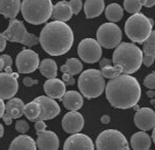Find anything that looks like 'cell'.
<instances>
[{
	"mask_svg": "<svg viewBox=\"0 0 155 150\" xmlns=\"http://www.w3.org/2000/svg\"><path fill=\"white\" fill-rule=\"evenodd\" d=\"M106 96L110 104L117 109H130L137 104L142 95L141 85L137 80L127 74H121L107 84Z\"/></svg>",
	"mask_w": 155,
	"mask_h": 150,
	"instance_id": "6da1fadb",
	"label": "cell"
},
{
	"mask_svg": "<svg viewBox=\"0 0 155 150\" xmlns=\"http://www.w3.org/2000/svg\"><path fill=\"white\" fill-rule=\"evenodd\" d=\"M39 44L51 56H61L71 50L74 44V32L64 22H50L42 28Z\"/></svg>",
	"mask_w": 155,
	"mask_h": 150,
	"instance_id": "7a4b0ae2",
	"label": "cell"
},
{
	"mask_svg": "<svg viewBox=\"0 0 155 150\" xmlns=\"http://www.w3.org/2000/svg\"><path fill=\"white\" fill-rule=\"evenodd\" d=\"M143 60V51L131 42H120L113 53L114 65L122 68V74L130 75L139 71Z\"/></svg>",
	"mask_w": 155,
	"mask_h": 150,
	"instance_id": "3957f363",
	"label": "cell"
},
{
	"mask_svg": "<svg viewBox=\"0 0 155 150\" xmlns=\"http://www.w3.org/2000/svg\"><path fill=\"white\" fill-rule=\"evenodd\" d=\"M52 0H23L21 12L25 21L33 25L46 23L51 18Z\"/></svg>",
	"mask_w": 155,
	"mask_h": 150,
	"instance_id": "277c9868",
	"label": "cell"
},
{
	"mask_svg": "<svg viewBox=\"0 0 155 150\" xmlns=\"http://www.w3.org/2000/svg\"><path fill=\"white\" fill-rule=\"evenodd\" d=\"M78 86L82 95L91 99L101 95L106 88V81L98 69H87L80 75Z\"/></svg>",
	"mask_w": 155,
	"mask_h": 150,
	"instance_id": "5b68a950",
	"label": "cell"
},
{
	"mask_svg": "<svg viewBox=\"0 0 155 150\" xmlns=\"http://www.w3.org/2000/svg\"><path fill=\"white\" fill-rule=\"evenodd\" d=\"M125 33L130 41L143 44L153 30V21L144 14L137 12L131 15L125 23Z\"/></svg>",
	"mask_w": 155,
	"mask_h": 150,
	"instance_id": "8992f818",
	"label": "cell"
},
{
	"mask_svg": "<svg viewBox=\"0 0 155 150\" xmlns=\"http://www.w3.org/2000/svg\"><path fill=\"white\" fill-rule=\"evenodd\" d=\"M3 36L6 41L20 42L26 47H33L39 44L38 37L29 33L23 22L17 19H12L9 21L8 28L3 32Z\"/></svg>",
	"mask_w": 155,
	"mask_h": 150,
	"instance_id": "52a82bcc",
	"label": "cell"
},
{
	"mask_svg": "<svg viewBox=\"0 0 155 150\" xmlns=\"http://www.w3.org/2000/svg\"><path fill=\"white\" fill-rule=\"evenodd\" d=\"M97 149H129V144L122 132L116 129H107L96 138Z\"/></svg>",
	"mask_w": 155,
	"mask_h": 150,
	"instance_id": "ba28073f",
	"label": "cell"
},
{
	"mask_svg": "<svg viewBox=\"0 0 155 150\" xmlns=\"http://www.w3.org/2000/svg\"><path fill=\"white\" fill-rule=\"evenodd\" d=\"M96 38L102 48L114 49L121 42L122 31L115 23H104L97 29Z\"/></svg>",
	"mask_w": 155,
	"mask_h": 150,
	"instance_id": "9c48e42d",
	"label": "cell"
},
{
	"mask_svg": "<svg viewBox=\"0 0 155 150\" xmlns=\"http://www.w3.org/2000/svg\"><path fill=\"white\" fill-rule=\"evenodd\" d=\"M79 57L86 63H95L102 55L101 46L93 38H85L78 47Z\"/></svg>",
	"mask_w": 155,
	"mask_h": 150,
	"instance_id": "30bf717a",
	"label": "cell"
},
{
	"mask_svg": "<svg viewBox=\"0 0 155 150\" xmlns=\"http://www.w3.org/2000/svg\"><path fill=\"white\" fill-rule=\"evenodd\" d=\"M39 65V57L32 50L23 49L16 58V66L19 74H30L35 72Z\"/></svg>",
	"mask_w": 155,
	"mask_h": 150,
	"instance_id": "8fae6325",
	"label": "cell"
},
{
	"mask_svg": "<svg viewBox=\"0 0 155 150\" xmlns=\"http://www.w3.org/2000/svg\"><path fill=\"white\" fill-rule=\"evenodd\" d=\"M18 72H0V98L9 99L19 89Z\"/></svg>",
	"mask_w": 155,
	"mask_h": 150,
	"instance_id": "7c38bea8",
	"label": "cell"
},
{
	"mask_svg": "<svg viewBox=\"0 0 155 150\" xmlns=\"http://www.w3.org/2000/svg\"><path fill=\"white\" fill-rule=\"evenodd\" d=\"M41 106V114L36 120H50L53 119L60 114V107L52 97L49 96H38L34 99ZM35 120V121H36Z\"/></svg>",
	"mask_w": 155,
	"mask_h": 150,
	"instance_id": "4fadbf2b",
	"label": "cell"
},
{
	"mask_svg": "<svg viewBox=\"0 0 155 150\" xmlns=\"http://www.w3.org/2000/svg\"><path fill=\"white\" fill-rule=\"evenodd\" d=\"M25 105L24 102L18 97H12L8 99L7 104L5 105L4 113L1 118L5 122L7 125H11L12 119H17L23 116L24 114Z\"/></svg>",
	"mask_w": 155,
	"mask_h": 150,
	"instance_id": "5bb4252c",
	"label": "cell"
},
{
	"mask_svg": "<svg viewBox=\"0 0 155 150\" xmlns=\"http://www.w3.org/2000/svg\"><path fill=\"white\" fill-rule=\"evenodd\" d=\"M84 127V117L78 111H71L62 118V128L67 134L80 132Z\"/></svg>",
	"mask_w": 155,
	"mask_h": 150,
	"instance_id": "9a60e30c",
	"label": "cell"
},
{
	"mask_svg": "<svg viewBox=\"0 0 155 150\" xmlns=\"http://www.w3.org/2000/svg\"><path fill=\"white\" fill-rule=\"evenodd\" d=\"M134 124L141 131L147 132L154 128L155 113L150 108H140L134 115Z\"/></svg>",
	"mask_w": 155,
	"mask_h": 150,
	"instance_id": "2e32d148",
	"label": "cell"
},
{
	"mask_svg": "<svg viewBox=\"0 0 155 150\" xmlns=\"http://www.w3.org/2000/svg\"><path fill=\"white\" fill-rule=\"evenodd\" d=\"M94 144L92 140L89 138L88 136L84 134H80V132H76V134H71L69 138L66 139L64 142L63 149H88L93 150Z\"/></svg>",
	"mask_w": 155,
	"mask_h": 150,
	"instance_id": "e0dca14e",
	"label": "cell"
},
{
	"mask_svg": "<svg viewBox=\"0 0 155 150\" xmlns=\"http://www.w3.org/2000/svg\"><path fill=\"white\" fill-rule=\"evenodd\" d=\"M37 140L36 147L38 149H58L59 148V138L52 131L36 132Z\"/></svg>",
	"mask_w": 155,
	"mask_h": 150,
	"instance_id": "ac0fdd59",
	"label": "cell"
},
{
	"mask_svg": "<svg viewBox=\"0 0 155 150\" xmlns=\"http://www.w3.org/2000/svg\"><path fill=\"white\" fill-rule=\"evenodd\" d=\"M46 94L52 98L60 99L66 91V85L63 81L56 78L48 79L44 85Z\"/></svg>",
	"mask_w": 155,
	"mask_h": 150,
	"instance_id": "d6986e66",
	"label": "cell"
},
{
	"mask_svg": "<svg viewBox=\"0 0 155 150\" xmlns=\"http://www.w3.org/2000/svg\"><path fill=\"white\" fill-rule=\"evenodd\" d=\"M60 101L63 102L64 108L69 111H78L83 107L84 104L83 95L74 90H69L67 92L65 91Z\"/></svg>",
	"mask_w": 155,
	"mask_h": 150,
	"instance_id": "ffe728a7",
	"label": "cell"
},
{
	"mask_svg": "<svg viewBox=\"0 0 155 150\" xmlns=\"http://www.w3.org/2000/svg\"><path fill=\"white\" fill-rule=\"evenodd\" d=\"M72 12L71 8V5L67 1H59L57 2L55 5H53V9H52L51 18L54 21L59 22H67L71 19Z\"/></svg>",
	"mask_w": 155,
	"mask_h": 150,
	"instance_id": "44dd1931",
	"label": "cell"
},
{
	"mask_svg": "<svg viewBox=\"0 0 155 150\" xmlns=\"http://www.w3.org/2000/svg\"><path fill=\"white\" fill-rule=\"evenodd\" d=\"M21 0H0V14L6 19H16L21 11Z\"/></svg>",
	"mask_w": 155,
	"mask_h": 150,
	"instance_id": "7402d4cb",
	"label": "cell"
},
{
	"mask_svg": "<svg viewBox=\"0 0 155 150\" xmlns=\"http://www.w3.org/2000/svg\"><path fill=\"white\" fill-rule=\"evenodd\" d=\"M104 9V0H86L84 4V12L87 19H93L101 16Z\"/></svg>",
	"mask_w": 155,
	"mask_h": 150,
	"instance_id": "603a6c76",
	"label": "cell"
},
{
	"mask_svg": "<svg viewBox=\"0 0 155 150\" xmlns=\"http://www.w3.org/2000/svg\"><path fill=\"white\" fill-rule=\"evenodd\" d=\"M152 144L151 138L149 137V135L144 131L136 132L134 135H132L130 138V146L132 149H142V150H147L150 149Z\"/></svg>",
	"mask_w": 155,
	"mask_h": 150,
	"instance_id": "cb8c5ba5",
	"label": "cell"
},
{
	"mask_svg": "<svg viewBox=\"0 0 155 150\" xmlns=\"http://www.w3.org/2000/svg\"><path fill=\"white\" fill-rule=\"evenodd\" d=\"M36 147V142L34 141L31 137L27 136V135H20L19 137H17L14 141L12 142V144L9 145V149H30V150H35Z\"/></svg>",
	"mask_w": 155,
	"mask_h": 150,
	"instance_id": "d4e9b609",
	"label": "cell"
},
{
	"mask_svg": "<svg viewBox=\"0 0 155 150\" xmlns=\"http://www.w3.org/2000/svg\"><path fill=\"white\" fill-rule=\"evenodd\" d=\"M38 68L47 79H53L57 76V64L53 59H44L39 62Z\"/></svg>",
	"mask_w": 155,
	"mask_h": 150,
	"instance_id": "484cf974",
	"label": "cell"
},
{
	"mask_svg": "<svg viewBox=\"0 0 155 150\" xmlns=\"http://www.w3.org/2000/svg\"><path fill=\"white\" fill-rule=\"evenodd\" d=\"M104 12H106V18L112 23L119 22L123 17V8L118 3L109 4L104 8Z\"/></svg>",
	"mask_w": 155,
	"mask_h": 150,
	"instance_id": "4316f807",
	"label": "cell"
},
{
	"mask_svg": "<svg viewBox=\"0 0 155 150\" xmlns=\"http://www.w3.org/2000/svg\"><path fill=\"white\" fill-rule=\"evenodd\" d=\"M60 69L63 74L67 72V74H71L72 76H76V75H79L82 72L83 63L78 58H69L66 60L65 64H63Z\"/></svg>",
	"mask_w": 155,
	"mask_h": 150,
	"instance_id": "83f0119b",
	"label": "cell"
},
{
	"mask_svg": "<svg viewBox=\"0 0 155 150\" xmlns=\"http://www.w3.org/2000/svg\"><path fill=\"white\" fill-rule=\"evenodd\" d=\"M24 114L29 120L31 121H35L38 118L39 114H41V106L35 101L30 102L27 105H25Z\"/></svg>",
	"mask_w": 155,
	"mask_h": 150,
	"instance_id": "f1b7e54d",
	"label": "cell"
},
{
	"mask_svg": "<svg viewBox=\"0 0 155 150\" xmlns=\"http://www.w3.org/2000/svg\"><path fill=\"white\" fill-rule=\"evenodd\" d=\"M143 52L145 55L154 56L155 54V32L152 30L150 35L143 42Z\"/></svg>",
	"mask_w": 155,
	"mask_h": 150,
	"instance_id": "f546056e",
	"label": "cell"
},
{
	"mask_svg": "<svg viewBox=\"0 0 155 150\" xmlns=\"http://www.w3.org/2000/svg\"><path fill=\"white\" fill-rule=\"evenodd\" d=\"M101 72L104 78L113 79L115 77H117L122 74V68H121V66H119V65H114V66L110 65V66L102 67Z\"/></svg>",
	"mask_w": 155,
	"mask_h": 150,
	"instance_id": "4dcf8cb0",
	"label": "cell"
},
{
	"mask_svg": "<svg viewBox=\"0 0 155 150\" xmlns=\"http://www.w3.org/2000/svg\"><path fill=\"white\" fill-rule=\"evenodd\" d=\"M123 5H124V9L131 15L140 12L142 8V4L140 2V0H124Z\"/></svg>",
	"mask_w": 155,
	"mask_h": 150,
	"instance_id": "1f68e13d",
	"label": "cell"
},
{
	"mask_svg": "<svg viewBox=\"0 0 155 150\" xmlns=\"http://www.w3.org/2000/svg\"><path fill=\"white\" fill-rule=\"evenodd\" d=\"M68 3H69V5H71L72 15H79V12H81L82 7H83L82 0H71Z\"/></svg>",
	"mask_w": 155,
	"mask_h": 150,
	"instance_id": "d6a6232c",
	"label": "cell"
},
{
	"mask_svg": "<svg viewBox=\"0 0 155 150\" xmlns=\"http://www.w3.org/2000/svg\"><path fill=\"white\" fill-rule=\"evenodd\" d=\"M15 128H16L17 132H21V134H24V132H27L29 131V124L27 123L25 120H18V121L16 122Z\"/></svg>",
	"mask_w": 155,
	"mask_h": 150,
	"instance_id": "836d02e7",
	"label": "cell"
},
{
	"mask_svg": "<svg viewBox=\"0 0 155 150\" xmlns=\"http://www.w3.org/2000/svg\"><path fill=\"white\" fill-rule=\"evenodd\" d=\"M144 85H145V87H147L148 89H154L155 88V74H154V72H151V74L148 75V76L145 78Z\"/></svg>",
	"mask_w": 155,
	"mask_h": 150,
	"instance_id": "e575fe53",
	"label": "cell"
},
{
	"mask_svg": "<svg viewBox=\"0 0 155 150\" xmlns=\"http://www.w3.org/2000/svg\"><path fill=\"white\" fill-rule=\"evenodd\" d=\"M154 56H150V55L143 54V60H142V64H145L146 66H151L154 63Z\"/></svg>",
	"mask_w": 155,
	"mask_h": 150,
	"instance_id": "d590c367",
	"label": "cell"
},
{
	"mask_svg": "<svg viewBox=\"0 0 155 150\" xmlns=\"http://www.w3.org/2000/svg\"><path fill=\"white\" fill-rule=\"evenodd\" d=\"M62 80H63V82L65 83V85H74V76L71 74H67V72H65V74H63V76H62Z\"/></svg>",
	"mask_w": 155,
	"mask_h": 150,
	"instance_id": "8d00e7d4",
	"label": "cell"
},
{
	"mask_svg": "<svg viewBox=\"0 0 155 150\" xmlns=\"http://www.w3.org/2000/svg\"><path fill=\"white\" fill-rule=\"evenodd\" d=\"M2 58V60H3V64H4V68L5 67H12V57L9 56V55H1L0 56Z\"/></svg>",
	"mask_w": 155,
	"mask_h": 150,
	"instance_id": "74e56055",
	"label": "cell"
},
{
	"mask_svg": "<svg viewBox=\"0 0 155 150\" xmlns=\"http://www.w3.org/2000/svg\"><path fill=\"white\" fill-rule=\"evenodd\" d=\"M23 84L26 87H31V86H33V85L38 84V81H37V80H33L32 78H30V77H26V78L23 79Z\"/></svg>",
	"mask_w": 155,
	"mask_h": 150,
	"instance_id": "f35d334b",
	"label": "cell"
},
{
	"mask_svg": "<svg viewBox=\"0 0 155 150\" xmlns=\"http://www.w3.org/2000/svg\"><path fill=\"white\" fill-rule=\"evenodd\" d=\"M34 127H35V131L36 132H42L46 129L47 124L45 123L44 120H36L35 124H34Z\"/></svg>",
	"mask_w": 155,
	"mask_h": 150,
	"instance_id": "ab89813d",
	"label": "cell"
},
{
	"mask_svg": "<svg viewBox=\"0 0 155 150\" xmlns=\"http://www.w3.org/2000/svg\"><path fill=\"white\" fill-rule=\"evenodd\" d=\"M112 64H113V61L109 58H102L101 60H99V66H101V68L106 66H110Z\"/></svg>",
	"mask_w": 155,
	"mask_h": 150,
	"instance_id": "60d3db41",
	"label": "cell"
},
{
	"mask_svg": "<svg viewBox=\"0 0 155 150\" xmlns=\"http://www.w3.org/2000/svg\"><path fill=\"white\" fill-rule=\"evenodd\" d=\"M142 6L145 7H152L155 4V0H140Z\"/></svg>",
	"mask_w": 155,
	"mask_h": 150,
	"instance_id": "b9f144b4",
	"label": "cell"
},
{
	"mask_svg": "<svg viewBox=\"0 0 155 150\" xmlns=\"http://www.w3.org/2000/svg\"><path fill=\"white\" fill-rule=\"evenodd\" d=\"M6 47V39L3 36V33H0V52H2Z\"/></svg>",
	"mask_w": 155,
	"mask_h": 150,
	"instance_id": "7bdbcfd3",
	"label": "cell"
},
{
	"mask_svg": "<svg viewBox=\"0 0 155 150\" xmlns=\"http://www.w3.org/2000/svg\"><path fill=\"white\" fill-rule=\"evenodd\" d=\"M4 109H5V104H4L3 99L0 98V118H1L4 113Z\"/></svg>",
	"mask_w": 155,
	"mask_h": 150,
	"instance_id": "ee69618b",
	"label": "cell"
},
{
	"mask_svg": "<svg viewBox=\"0 0 155 150\" xmlns=\"http://www.w3.org/2000/svg\"><path fill=\"white\" fill-rule=\"evenodd\" d=\"M110 120H111V118H110L109 115H102L101 118V121L104 124H107V123L110 122Z\"/></svg>",
	"mask_w": 155,
	"mask_h": 150,
	"instance_id": "f6af8a7d",
	"label": "cell"
},
{
	"mask_svg": "<svg viewBox=\"0 0 155 150\" xmlns=\"http://www.w3.org/2000/svg\"><path fill=\"white\" fill-rule=\"evenodd\" d=\"M146 94H147V96L151 97V98H154V96H155V91H154V89H149L148 91L146 92Z\"/></svg>",
	"mask_w": 155,
	"mask_h": 150,
	"instance_id": "bcb514c9",
	"label": "cell"
},
{
	"mask_svg": "<svg viewBox=\"0 0 155 150\" xmlns=\"http://www.w3.org/2000/svg\"><path fill=\"white\" fill-rule=\"evenodd\" d=\"M2 69H4V64H3V60L0 57V72H2Z\"/></svg>",
	"mask_w": 155,
	"mask_h": 150,
	"instance_id": "7dc6e473",
	"label": "cell"
},
{
	"mask_svg": "<svg viewBox=\"0 0 155 150\" xmlns=\"http://www.w3.org/2000/svg\"><path fill=\"white\" fill-rule=\"evenodd\" d=\"M4 134V128H3V125H2L1 123H0V138H1L2 136H3Z\"/></svg>",
	"mask_w": 155,
	"mask_h": 150,
	"instance_id": "c3c4849f",
	"label": "cell"
},
{
	"mask_svg": "<svg viewBox=\"0 0 155 150\" xmlns=\"http://www.w3.org/2000/svg\"><path fill=\"white\" fill-rule=\"evenodd\" d=\"M153 129V128H152ZM151 141L152 142H155V131L153 129V132H152V138H151Z\"/></svg>",
	"mask_w": 155,
	"mask_h": 150,
	"instance_id": "681fc988",
	"label": "cell"
},
{
	"mask_svg": "<svg viewBox=\"0 0 155 150\" xmlns=\"http://www.w3.org/2000/svg\"><path fill=\"white\" fill-rule=\"evenodd\" d=\"M4 71H5V72H12V67H5V68H4Z\"/></svg>",
	"mask_w": 155,
	"mask_h": 150,
	"instance_id": "f907efd6",
	"label": "cell"
},
{
	"mask_svg": "<svg viewBox=\"0 0 155 150\" xmlns=\"http://www.w3.org/2000/svg\"><path fill=\"white\" fill-rule=\"evenodd\" d=\"M132 108H134V110H136V111H137V110L140 109V107L137 106V104H136V105H134V106H132Z\"/></svg>",
	"mask_w": 155,
	"mask_h": 150,
	"instance_id": "816d5d0a",
	"label": "cell"
}]
</instances>
